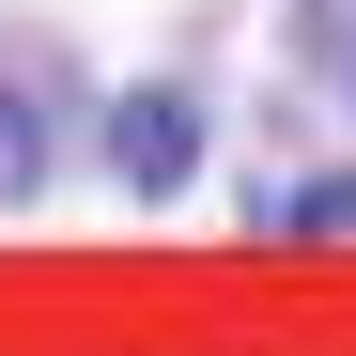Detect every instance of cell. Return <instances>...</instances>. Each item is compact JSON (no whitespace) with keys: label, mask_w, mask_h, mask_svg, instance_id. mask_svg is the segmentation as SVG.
<instances>
[{"label":"cell","mask_w":356,"mask_h":356,"mask_svg":"<svg viewBox=\"0 0 356 356\" xmlns=\"http://www.w3.org/2000/svg\"><path fill=\"white\" fill-rule=\"evenodd\" d=\"M108 170H124L140 202H170V186L202 170V108L170 93V78H155V93H108Z\"/></svg>","instance_id":"obj_1"}]
</instances>
